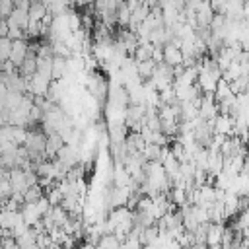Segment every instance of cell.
Listing matches in <instances>:
<instances>
[{
  "instance_id": "17",
  "label": "cell",
  "mask_w": 249,
  "mask_h": 249,
  "mask_svg": "<svg viewBox=\"0 0 249 249\" xmlns=\"http://www.w3.org/2000/svg\"><path fill=\"white\" fill-rule=\"evenodd\" d=\"M12 21H16L21 29H25L27 27V23H29V10H23V8H18V6H14V10H12V14L8 16Z\"/></svg>"
},
{
  "instance_id": "9",
  "label": "cell",
  "mask_w": 249,
  "mask_h": 249,
  "mask_svg": "<svg viewBox=\"0 0 249 249\" xmlns=\"http://www.w3.org/2000/svg\"><path fill=\"white\" fill-rule=\"evenodd\" d=\"M66 142H64V138H62V134H58V132H51V134H47V146H45V158H49V160H53L54 156H56V152L64 146Z\"/></svg>"
},
{
  "instance_id": "14",
  "label": "cell",
  "mask_w": 249,
  "mask_h": 249,
  "mask_svg": "<svg viewBox=\"0 0 249 249\" xmlns=\"http://www.w3.org/2000/svg\"><path fill=\"white\" fill-rule=\"evenodd\" d=\"M154 43H150V41H146V43H138V47H136V51H134V60L136 62H140V60H148V58H152V54H154Z\"/></svg>"
},
{
  "instance_id": "4",
  "label": "cell",
  "mask_w": 249,
  "mask_h": 249,
  "mask_svg": "<svg viewBox=\"0 0 249 249\" xmlns=\"http://www.w3.org/2000/svg\"><path fill=\"white\" fill-rule=\"evenodd\" d=\"M27 53H29V43H27V39H14V41H12L10 60H12L18 68H19V64L25 60Z\"/></svg>"
},
{
  "instance_id": "13",
  "label": "cell",
  "mask_w": 249,
  "mask_h": 249,
  "mask_svg": "<svg viewBox=\"0 0 249 249\" xmlns=\"http://www.w3.org/2000/svg\"><path fill=\"white\" fill-rule=\"evenodd\" d=\"M169 195V200L175 204V206H185V204H189V196H187V191L183 189V187H179V185H173V189L167 193Z\"/></svg>"
},
{
  "instance_id": "24",
  "label": "cell",
  "mask_w": 249,
  "mask_h": 249,
  "mask_svg": "<svg viewBox=\"0 0 249 249\" xmlns=\"http://www.w3.org/2000/svg\"><path fill=\"white\" fill-rule=\"evenodd\" d=\"M27 128L25 126H19V124H14V144L18 146H23L25 140H27Z\"/></svg>"
},
{
  "instance_id": "19",
  "label": "cell",
  "mask_w": 249,
  "mask_h": 249,
  "mask_svg": "<svg viewBox=\"0 0 249 249\" xmlns=\"http://www.w3.org/2000/svg\"><path fill=\"white\" fill-rule=\"evenodd\" d=\"M97 247H103V249H117L121 247V239L111 231V233H103L97 241Z\"/></svg>"
},
{
  "instance_id": "11",
  "label": "cell",
  "mask_w": 249,
  "mask_h": 249,
  "mask_svg": "<svg viewBox=\"0 0 249 249\" xmlns=\"http://www.w3.org/2000/svg\"><path fill=\"white\" fill-rule=\"evenodd\" d=\"M37 72V53L33 49H29L25 60L19 64V74L21 76H33Z\"/></svg>"
},
{
  "instance_id": "8",
  "label": "cell",
  "mask_w": 249,
  "mask_h": 249,
  "mask_svg": "<svg viewBox=\"0 0 249 249\" xmlns=\"http://www.w3.org/2000/svg\"><path fill=\"white\" fill-rule=\"evenodd\" d=\"M163 62H167L169 66H177V64H183V53H181V47L173 45L171 41H167L163 45Z\"/></svg>"
},
{
  "instance_id": "27",
  "label": "cell",
  "mask_w": 249,
  "mask_h": 249,
  "mask_svg": "<svg viewBox=\"0 0 249 249\" xmlns=\"http://www.w3.org/2000/svg\"><path fill=\"white\" fill-rule=\"evenodd\" d=\"M14 2L12 0H0V18H8L14 10Z\"/></svg>"
},
{
  "instance_id": "29",
  "label": "cell",
  "mask_w": 249,
  "mask_h": 249,
  "mask_svg": "<svg viewBox=\"0 0 249 249\" xmlns=\"http://www.w3.org/2000/svg\"><path fill=\"white\" fill-rule=\"evenodd\" d=\"M0 37H8V21H6V18L0 21Z\"/></svg>"
},
{
  "instance_id": "26",
  "label": "cell",
  "mask_w": 249,
  "mask_h": 249,
  "mask_svg": "<svg viewBox=\"0 0 249 249\" xmlns=\"http://www.w3.org/2000/svg\"><path fill=\"white\" fill-rule=\"evenodd\" d=\"M12 53V39L10 37H0V58L8 60Z\"/></svg>"
},
{
  "instance_id": "32",
  "label": "cell",
  "mask_w": 249,
  "mask_h": 249,
  "mask_svg": "<svg viewBox=\"0 0 249 249\" xmlns=\"http://www.w3.org/2000/svg\"><path fill=\"white\" fill-rule=\"evenodd\" d=\"M247 91H249V80H247Z\"/></svg>"
},
{
  "instance_id": "22",
  "label": "cell",
  "mask_w": 249,
  "mask_h": 249,
  "mask_svg": "<svg viewBox=\"0 0 249 249\" xmlns=\"http://www.w3.org/2000/svg\"><path fill=\"white\" fill-rule=\"evenodd\" d=\"M142 154H144V158H146L148 161L160 160V156H161V146L156 144V142H146L144 148H142Z\"/></svg>"
},
{
  "instance_id": "12",
  "label": "cell",
  "mask_w": 249,
  "mask_h": 249,
  "mask_svg": "<svg viewBox=\"0 0 249 249\" xmlns=\"http://www.w3.org/2000/svg\"><path fill=\"white\" fill-rule=\"evenodd\" d=\"M68 74V58L66 56H53V80H60Z\"/></svg>"
},
{
  "instance_id": "7",
  "label": "cell",
  "mask_w": 249,
  "mask_h": 249,
  "mask_svg": "<svg viewBox=\"0 0 249 249\" xmlns=\"http://www.w3.org/2000/svg\"><path fill=\"white\" fill-rule=\"evenodd\" d=\"M224 224L222 222H210L208 230H206V245L212 249L222 247V233H224Z\"/></svg>"
},
{
  "instance_id": "23",
  "label": "cell",
  "mask_w": 249,
  "mask_h": 249,
  "mask_svg": "<svg viewBox=\"0 0 249 249\" xmlns=\"http://www.w3.org/2000/svg\"><path fill=\"white\" fill-rule=\"evenodd\" d=\"M43 195H45L43 185H41V183H35V185H31V187H27V191L23 193V198H25V202H35V200L41 198Z\"/></svg>"
},
{
  "instance_id": "16",
  "label": "cell",
  "mask_w": 249,
  "mask_h": 249,
  "mask_svg": "<svg viewBox=\"0 0 249 249\" xmlns=\"http://www.w3.org/2000/svg\"><path fill=\"white\" fill-rule=\"evenodd\" d=\"M51 216H53V220H54V224L56 226H64L68 220H70V212L62 206V204H54V206H51Z\"/></svg>"
},
{
  "instance_id": "15",
  "label": "cell",
  "mask_w": 249,
  "mask_h": 249,
  "mask_svg": "<svg viewBox=\"0 0 249 249\" xmlns=\"http://www.w3.org/2000/svg\"><path fill=\"white\" fill-rule=\"evenodd\" d=\"M47 12H49V6H47L45 2H41V0H31V6H29V19L41 21Z\"/></svg>"
},
{
  "instance_id": "30",
  "label": "cell",
  "mask_w": 249,
  "mask_h": 249,
  "mask_svg": "<svg viewBox=\"0 0 249 249\" xmlns=\"http://www.w3.org/2000/svg\"><path fill=\"white\" fill-rule=\"evenodd\" d=\"M202 0H185V8H191V10H195L198 4H200Z\"/></svg>"
},
{
  "instance_id": "3",
  "label": "cell",
  "mask_w": 249,
  "mask_h": 249,
  "mask_svg": "<svg viewBox=\"0 0 249 249\" xmlns=\"http://www.w3.org/2000/svg\"><path fill=\"white\" fill-rule=\"evenodd\" d=\"M233 124H235V117L230 113H218L214 117V132L231 136L233 134Z\"/></svg>"
},
{
  "instance_id": "31",
  "label": "cell",
  "mask_w": 249,
  "mask_h": 249,
  "mask_svg": "<svg viewBox=\"0 0 249 249\" xmlns=\"http://www.w3.org/2000/svg\"><path fill=\"white\" fill-rule=\"evenodd\" d=\"M245 171H249V152L245 154V167H243Z\"/></svg>"
},
{
  "instance_id": "20",
  "label": "cell",
  "mask_w": 249,
  "mask_h": 249,
  "mask_svg": "<svg viewBox=\"0 0 249 249\" xmlns=\"http://www.w3.org/2000/svg\"><path fill=\"white\" fill-rule=\"evenodd\" d=\"M130 16H132V10L126 6V2H123L119 6V10H117V23H119V27H128Z\"/></svg>"
},
{
  "instance_id": "1",
  "label": "cell",
  "mask_w": 249,
  "mask_h": 249,
  "mask_svg": "<svg viewBox=\"0 0 249 249\" xmlns=\"http://www.w3.org/2000/svg\"><path fill=\"white\" fill-rule=\"evenodd\" d=\"M220 113L218 101L214 97V93H202L200 97V105H198V117L206 119V121H214V117Z\"/></svg>"
},
{
  "instance_id": "5",
  "label": "cell",
  "mask_w": 249,
  "mask_h": 249,
  "mask_svg": "<svg viewBox=\"0 0 249 249\" xmlns=\"http://www.w3.org/2000/svg\"><path fill=\"white\" fill-rule=\"evenodd\" d=\"M8 179L14 187V193H25L29 183H27V177H25V171L23 167H10V173H8Z\"/></svg>"
},
{
  "instance_id": "2",
  "label": "cell",
  "mask_w": 249,
  "mask_h": 249,
  "mask_svg": "<svg viewBox=\"0 0 249 249\" xmlns=\"http://www.w3.org/2000/svg\"><path fill=\"white\" fill-rule=\"evenodd\" d=\"M54 158H58L66 167H74V165L80 163V148H76V146H72V144H64V146L56 152Z\"/></svg>"
},
{
  "instance_id": "28",
  "label": "cell",
  "mask_w": 249,
  "mask_h": 249,
  "mask_svg": "<svg viewBox=\"0 0 249 249\" xmlns=\"http://www.w3.org/2000/svg\"><path fill=\"white\" fill-rule=\"evenodd\" d=\"M8 86H6V82L4 80H0V103H4V99H6V95H8Z\"/></svg>"
},
{
  "instance_id": "10",
  "label": "cell",
  "mask_w": 249,
  "mask_h": 249,
  "mask_svg": "<svg viewBox=\"0 0 249 249\" xmlns=\"http://www.w3.org/2000/svg\"><path fill=\"white\" fill-rule=\"evenodd\" d=\"M21 216H23V222H25L27 226H35V224L43 218V214L37 210V204H35V202H23V206H21Z\"/></svg>"
},
{
  "instance_id": "18",
  "label": "cell",
  "mask_w": 249,
  "mask_h": 249,
  "mask_svg": "<svg viewBox=\"0 0 249 249\" xmlns=\"http://www.w3.org/2000/svg\"><path fill=\"white\" fill-rule=\"evenodd\" d=\"M156 60L154 58H148V60H140V62H136V68H138V74L142 76V80H146V78H150L152 74H154V70H156Z\"/></svg>"
},
{
  "instance_id": "25",
  "label": "cell",
  "mask_w": 249,
  "mask_h": 249,
  "mask_svg": "<svg viewBox=\"0 0 249 249\" xmlns=\"http://www.w3.org/2000/svg\"><path fill=\"white\" fill-rule=\"evenodd\" d=\"M66 16H68V25H70L72 31L78 29V27H82V14H78L76 10H68Z\"/></svg>"
},
{
  "instance_id": "21",
  "label": "cell",
  "mask_w": 249,
  "mask_h": 249,
  "mask_svg": "<svg viewBox=\"0 0 249 249\" xmlns=\"http://www.w3.org/2000/svg\"><path fill=\"white\" fill-rule=\"evenodd\" d=\"M233 91H231V86H230V82L228 80H224V78H220L218 80V86H216V91H214V97H216V101L220 103L222 99H226L228 95H231Z\"/></svg>"
},
{
  "instance_id": "6",
  "label": "cell",
  "mask_w": 249,
  "mask_h": 249,
  "mask_svg": "<svg viewBox=\"0 0 249 249\" xmlns=\"http://www.w3.org/2000/svg\"><path fill=\"white\" fill-rule=\"evenodd\" d=\"M195 14H196V21H198V27H210V21L214 18V8L210 4V0H202L196 8H195Z\"/></svg>"
}]
</instances>
